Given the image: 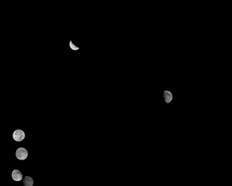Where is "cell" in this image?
Instances as JSON below:
<instances>
[{"label": "cell", "mask_w": 232, "mask_h": 186, "mask_svg": "<svg viewBox=\"0 0 232 186\" xmlns=\"http://www.w3.org/2000/svg\"><path fill=\"white\" fill-rule=\"evenodd\" d=\"M16 157L18 159L20 160H25L28 157V151L27 149L24 147H19L18 149L16 150Z\"/></svg>", "instance_id": "1"}, {"label": "cell", "mask_w": 232, "mask_h": 186, "mask_svg": "<svg viewBox=\"0 0 232 186\" xmlns=\"http://www.w3.org/2000/svg\"><path fill=\"white\" fill-rule=\"evenodd\" d=\"M13 138L16 142H22L25 138V132L22 130H16L14 131L13 133Z\"/></svg>", "instance_id": "2"}, {"label": "cell", "mask_w": 232, "mask_h": 186, "mask_svg": "<svg viewBox=\"0 0 232 186\" xmlns=\"http://www.w3.org/2000/svg\"><path fill=\"white\" fill-rule=\"evenodd\" d=\"M11 177L14 181L19 182L22 180L23 178V174L18 170H14L12 171Z\"/></svg>", "instance_id": "3"}, {"label": "cell", "mask_w": 232, "mask_h": 186, "mask_svg": "<svg viewBox=\"0 0 232 186\" xmlns=\"http://www.w3.org/2000/svg\"><path fill=\"white\" fill-rule=\"evenodd\" d=\"M34 184L33 179L30 176H25L23 179L24 186H33Z\"/></svg>", "instance_id": "4"}, {"label": "cell", "mask_w": 232, "mask_h": 186, "mask_svg": "<svg viewBox=\"0 0 232 186\" xmlns=\"http://www.w3.org/2000/svg\"><path fill=\"white\" fill-rule=\"evenodd\" d=\"M165 100L167 102H170L172 99V95L169 92H164Z\"/></svg>", "instance_id": "5"}]
</instances>
